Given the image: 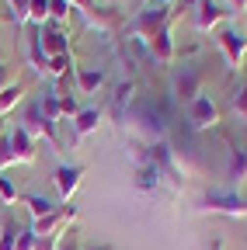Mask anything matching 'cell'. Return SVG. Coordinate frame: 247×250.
Segmentation results:
<instances>
[{"mask_svg":"<svg viewBox=\"0 0 247 250\" xmlns=\"http://www.w3.org/2000/svg\"><path fill=\"white\" fill-rule=\"evenodd\" d=\"M167 21H171V4H164V0H146V4L136 11L133 24H129V39L150 45V39L157 35Z\"/></svg>","mask_w":247,"mask_h":250,"instance_id":"7a4b0ae2","label":"cell"},{"mask_svg":"<svg viewBox=\"0 0 247 250\" xmlns=\"http://www.w3.org/2000/svg\"><path fill=\"white\" fill-rule=\"evenodd\" d=\"M233 111L240 115V122H247V83L237 90V98H233Z\"/></svg>","mask_w":247,"mask_h":250,"instance_id":"f546056e","label":"cell"},{"mask_svg":"<svg viewBox=\"0 0 247 250\" xmlns=\"http://www.w3.org/2000/svg\"><path fill=\"white\" fill-rule=\"evenodd\" d=\"M18 233H21L18 223H4V229H0V250H14L18 247Z\"/></svg>","mask_w":247,"mask_h":250,"instance_id":"ffe728a7","label":"cell"},{"mask_svg":"<svg viewBox=\"0 0 247 250\" xmlns=\"http://www.w3.org/2000/svg\"><path fill=\"white\" fill-rule=\"evenodd\" d=\"M146 49H150V59H157V62H174V31H171V21L150 39Z\"/></svg>","mask_w":247,"mask_h":250,"instance_id":"7c38bea8","label":"cell"},{"mask_svg":"<svg viewBox=\"0 0 247 250\" xmlns=\"http://www.w3.org/2000/svg\"><path fill=\"white\" fill-rule=\"evenodd\" d=\"M84 250H112V247H98V243H90V247H84Z\"/></svg>","mask_w":247,"mask_h":250,"instance_id":"e575fe53","label":"cell"},{"mask_svg":"<svg viewBox=\"0 0 247 250\" xmlns=\"http://www.w3.org/2000/svg\"><path fill=\"white\" fill-rule=\"evenodd\" d=\"M21 195H18V188H14V181L4 174V170H0V202H7V205H14Z\"/></svg>","mask_w":247,"mask_h":250,"instance_id":"7402d4cb","label":"cell"},{"mask_svg":"<svg viewBox=\"0 0 247 250\" xmlns=\"http://www.w3.org/2000/svg\"><path fill=\"white\" fill-rule=\"evenodd\" d=\"M199 212H220V215H230V219H244L247 215V198H240L237 191H205L199 202H195Z\"/></svg>","mask_w":247,"mask_h":250,"instance_id":"3957f363","label":"cell"},{"mask_svg":"<svg viewBox=\"0 0 247 250\" xmlns=\"http://www.w3.org/2000/svg\"><path fill=\"white\" fill-rule=\"evenodd\" d=\"M80 177H84V167L80 164H59L56 167V195H59V202H70L73 195H77V188H80Z\"/></svg>","mask_w":247,"mask_h":250,"instance_id":"9c48e42d","label":"cell"},{"mask_svg":"<svg viewBox=\"0 0 247 250\" xmlns=\"http://www.w3.org/2000/svg\"><path fill=\"white\" fill-rule=\"evenodd\" d=\"M164 4H171V0H164Z\"/></svg>","mask_w":247,"mask_h":250,"instance_id":"8d00e7d4","label":"cell"},{"mask_svg":"<svg viewBox=\"0 0 247 250\" xmlns=\"http://www.w3.org/2000/svg\"><path fill=\"white\" fill-rule=\"evenodd\" d=\"M188 122L192 129H212L216 122H220V108H216V101L209 98V94H199L195 101H188Z\"/></svg>","mask_w":247,"mask_h":250,"instance_id":"ba28073f","label":"cell"},{"mask_svg":"<svg viewBox=\"0 0 247 250\" xmlns=\"http://www.w3.org/2000/svg\"><path fill=\"white\" fill-rule=\"evenodd\" d=\"M77 111H80V101L73 98V94H59V115H70L73 118Z\"/></svg>","mask_w":247,"mask_h":250,"instance_id":"484cf974","label":"cell"},{"mask_svg":"<svg viewBox=\"0 0 247 250\" xmlns=\"http://www.w3.org/2000/svg\"><path fill=\"white\" fill-rule=\"evenodd\" d=\"M70 7H77L80 14H87V21H90L94 11H101V7H94V0H70Z\"/></svg>","mask_w":247,"mask_h":250,"instance_id":"4dcf8cb0","label":"cell"},{"mask_svg":"<svg viewBox=\"0 0 247 250\" xmlns=\"http://www.w3.org/2000/svg\"><path fill=\"white\" fill-rule=\"evenodd\" d=\"M28 7H32V0H11V21L18 28L28 24Z\"/></svg>","mask_w":247,"mask_h":250,"instance_id":"603a6c76","label":"cell"},{"mask_svg":"<svg viewBox=\"0 0 247 250\" xmlns=\"http://www.w3.org/2000/svg\"><path fill=\"white\" fill-rule=\"evenodd\" d=\"M223 18H230V14H226V7L220 4V0H195L192 24H195L199 35H205V31H212V28H220Z\"/></svg>","mask_w":247,"mask_h":250,"instance_id":"8992f818","label":"cell"},{"mask_svg":"<svg viewBox=\"0 0 247 250\" xmlns=\"http://www.w3.org/2000/svg\"><path fill=\"white\" fill-rule=\"evenodd\" d=\"M122 125H126L129 136L143 146H153V143H160L167 136V118L153 101H133V108L122 118Z\"/></svg>","mask_w":247,"mask_h":250,"instance_id":"6da1fadb","label":"cell"},{"mask_svg":"<svg viewBox=\"0 0 247 250\" xmlns=\"http://www.w3.org/2000/svg\"><path fill=\"white\" fill-rule=\"evenodd\" d=\"M45 18H49V0H32V7H28V21L42 28Z\"/></svg>","mask_w":247,"mask_h":250,"instance_id":"44dd1931","label":"cell"},{"mask_svg":"<svg viewBox=\"0 0 247 250\" xmlns=\"http://www.w3.org/2000/svg\"><path fill=\"white\" fill-rule=\"evenodd\" d=\"M70 66H73V59H70V52H67V56H52L45 70H49V77H63Z\"/></svg>","mask_w":247,"mask_h":250,"instance_id":"cb8c5ba5","label":"cell"},{"mask_svg":"<svg viewBox=\"0 0 247 250\" xmlns=\"http://www.w3.org/2000/svg\"><path fill=\"white\" fill-rule=\"evenodd\" d=\"M0 139H4V122H0Z\"/></svg>","mask_w":247,"mask_h":250,"instance_id":"d590c367","label":"cell"},{"mask_svg":"<svg viewBox=\"0 0 247 250\" xmlns=\"http://www.w3.org/2000/svg\"><path fill=\"white\" fill-rule=\"evenodd\" d=\"M24 205H28V212H32V219H45V215L56 212V202L49 195H24Z\"/></svg>","mask_w":247,"mask_h":250,"instance_id":"d6986e66","label":"cell"},{"mask_svg":"<svg viewBox=\"0 0 247 250\" xmlns=\"http://www.w3.org/2000/svg\"><path fill=\"white\" fill-rule=\"evenodd\" d=\"M56 250H84V247H80V240H77V233H73V229H63V236H59Z\"/></svg>","mask_w":247,"mask_h":250,"instance_id":"83f0119b","label":"cell"},{"mask_svg":"<svg viewBox=\"0 0 247 250\" xmlns=\"http://www.w3.org/2000/svg\"><path fill=\"white\" fill-rule=\"evenodd\" d=\"M220 4L226 7V14H244L247 11V0H220Z\"/></svg>","mask_w":247,"mask_h":250,"instance_id":"1f68e13d","label":"cell"},{"mask_svg":"<svg viewBox=\"0 0 247 250\" xmlns=\"http://www.w3.org/2000/svg\"><path fill=\"white\" fill-rule=\"evenodd\" d=\"M21 129L32 136V139H35V136H42L49 146H56V122H49V118H45V111H42V104H39V101H32V104L24 108Z\"/></svg>","mask_w":247,"mask_h":250,"instance_id":"5b68a950","label":"cell"},{"mask_svg":"<svg viewBox=\"0 0 247 250\" xmlns=\"http://www.w3.org/2000/svg\"><path fill=\"white\" fill-rule=\"evenodd\" d=\"M133 101H136V80L118 83V87H115V94L108 98V115H112V122H118V125H122V118H126V115H129V108H133Z\"/></svg>","mask_w":247,"mask_h":250,"instance_id":"30bf717a","label":"cell"},{"mask_svg":"<svg viewBox=\"0 0 247 250\" xmlns=\"http://www.w3.org/2000/svg\"><path fill=\"white\" fill-rule=\"evenodd\" d=\"M101 115H105L101 108H80V111L73 115V136L84 139V136H90V132H98Z\"/></svg>","mask_w":247,"mask_h":250,"instance_id":"2e32d148","label":"cell"},{"mask_svg":"<svg viewBox=\"0 0 247 250\" xmlns=\"http://www.w3.org/2000/svg\"><path fill=\"white\" fill-rule=\"evenodd\" d=\"M209 250H223V240H212V247Z\"/></svg>","mask_w":247,"mask_h":250,"instance_id":"836d02e7","label":"cell"},{"mask_svg":"<svg viewBox=\"0 0 247 250\" xmlns=\"http://www.w3.org/2000/svg\"><path fill=\"white\" fill-rule=\"evenodd\" d=\"M4 87H7V70L0 66V90H4Z\"/></svg>","mask_w":247,"mask_h":250,"instance_id":"d6a6232c","label":"cell"},{"mask_svg":"<svg viewBox=\"0 0 247 250\" xmlns=\"http://www.w3.org/2000/svg\"><path fill=\"white\" fill-rule=\"evenodd\" d=\"M7 143H11L14 156H18V164H32V160H35V139L28 136L21 125H14V129L7 132Z\"/></svg>","mask_w":247,"mask_h":250,"instance_id":"4fadbf2b","label":"cell"},{"mask_svg":"<svg viewBox=\"0 0 247 250\" xmlns=\"http://www.w3.org/2000/svg\"><path fill=\"white\" fill-rule=\"evenodd\" d=\"M216 45H220V52L226 56V66H230V70H240V66H244L247 35H244L237 24H223L220 31H216Z\"/></svg>","mask_w":247,"mask_h":250,"instance_id":"277c9868","label":"cell"},{"mask_svg":"<svg viewBox=\"0 0 247 250\" xmlns=\"http://www.w3.org/2000/svg\"><path fill=\"white\" fill-rule=\"evenodd\" d=\"M11 164H18V156H14V149H11V143H7V132H4V139H0V170L11 167Z\"/></svg>","mask_w":247,"mask_h":250,"instance_id":"4316f807","label":"cell"},{"mask_svg":"<svg viewBox=\"0 0 247 250\" xmlns=\"http://www.w3.org/2000/svg\"><path fill=\"white\" fill-rule=\"evenodd\" d=\"M24 98V83H7L4 90H0V118H4L7 111H14Z\"/></svg>","mask_w":247,"mask_h":250,"instance_id":"ac0fdd59","label":"cell"},{"mask_svg":"<svg viewBox=\"0 0 247 250\" xmlns=\"http://www.w3.org/2000/svg\"><path fill=\"white\" fill-rule=\"evenodd\" d=\"M247 177V149L244 146H237V143H230V167H226V191H237V184Z\"/></svg>","mask_w":247,"mask_h":250,"instance_id":"5bb4252c","label":"cell"},{"mask_svg":"<svg viewBox=\"0 0 247 250\" xmlns=\"http://www.w3.org/2000/svg\"><path fill=\"white\" fill-rule=\"evenodd\" d=\"M70 11H73L70 0H49V18H52V21H67Z\"/></svg>","mask_w":247,"mask_h":250,"instance_id":"d4e9b609","label":"cell"},{"mask_svg":"<svg viewBox=\"0 0 247 250\" xmlns=\"http://www.w3.org/2000/svg\"><path fill=\"white\" fill-rule=\"evenodd\" d=\"M73 73H77V87H80V94H98V90L105 87V80H108L105 70H84V66H77Z\"/></svg>","mask_w":247,"mask_h":250,"instance_id":"e0dca14e","label":"cell"},{"mask_svg":"<svg viewBox=\"0 0 247 250\" xmlns=\"http://www.w3.org/2000/svg\"><path fill=\"white\" fill-rule=\"evenodd\" d=\"M199 83H202V66H195V62H181V70L174 73V94L181 101H195L202 94Z\"/></svg>","mask_w":247,"mask_h":250,"instance_id":"52a82bcc","label":"cell"},{"mask_svg":"<svg viewBox=\"0 0 247 250\" xmlns=\"http://www.w3.org/2000/svg\"><path fill=\"white\" fill-rule=\"evenodd\" d=\"M133 184H136V191L153 195V191H157V188L164 184V174H160V167H157V164H139V167H136Z\"/></svg>","mask_w":247,"mask_h":250,"instance_id":"9a60e30c","label":"cell"},{"mask_svg":"<svg viewBox=\"0 0 247 250\" xmlns=\"http://www.w3.org/2000/svg\"><path fill=\"white\" fill-rule=\"evenodd\" d=\"M39 42H42V49H45L49 59L70 52V35H67L59 24H42V28H39Z\"/></svg>","mask_w":247,"mask_h":250,"instance_id":"8fae6325","label":"cell"},{"mask_svg":"<svg viewBox=\"0 0 247 250\" xmlns=\"http://www.w3.org/2000/svg\"><path fill=\"white\" fill-rule=\"evenodd\" d=\"M14 250H35V229L32 226H24L21 233H18V247Z\"/></svg>","mask_w":247,"mask_h":250,"instance_id":"f1b7e54d","label":"cell"}]
</instances>
